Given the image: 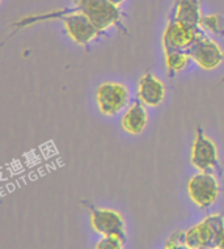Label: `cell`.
<instances>
[{
	"mask_svg": "<svg viewBox=\"0 0 224 249\" xmlns=\"http://www.w3.org/2000/svg\"><path fill=\"white\" fill-rule=\"evenodd\" d=\"M52 18H59L65 22L66 30L69 37L80 46H88L95 38H97L101 32L95 26L91 21V18L82 12H69V13H59V12H49L43 15H35L31 18H22L20 21L15 22L13 26L24 28V26L32 25L34 22L42 21V20H52Z\"/></svg>",
	"mask_w": 224,
	"mask_h": 249,
	"instance_id": "1",
	"label": "cell"
},
{
	"mask_svg": "<svg viewBox=\"0 0 224 249\" xmlns=\"http://www.w3.org/2000/svg\"><path fill=\"white\" fill-rule=\"evenodd\" d=\"M75 7L56 11L59 13L82 12L91 18L97 29L103 33L110 26H118L126 32L122 25V12L120 7L110 3L109 0H73Z\"/></svg>",
	"mask_w": 224,
	"mask_h": 249,
	"instance_id": "2",
	"label": "cell"
},
{
	"mask_svg": "<svg viewBox=\"0 0 224 249\" xmlns=\"http://www.w3.org/2000/svg\"><path fill=\"white\" fill-rule=\"evenodd\" d=\"M224 228L223 214L207 216L197 226L185 232V244L188 249L215 248L216 239Z\"/></svg>",
	"mask_w": 224,
	"mask_h": 249,
	"instance_id": "3",
	"label": "cell"
},
{
	"mask_svg": "<svg viewBox=\"0 0 224 249\" xmlns=\"http://www.w3.org/2000/svg\"><path fill=\"white\" fill-rule=\"evenodd\" d=\"M202 26H188L169 16L168 25L164 30V52H186L197 39L203 37Z\"/></svg>",
	"mask_w": 224,
	"mask_h": 249,
	"instance_id": "4",
	"label": "cell"
},
{
	"mask_svg": "<svg viewBox=\"0 0 224 249\" xmlns=\"http://www.w3.org/2000/svg\"><path fill=\"white\" fill-rule=\"evenodd\" d=\"M191 164L201 172H218L222 176L218 148L210 138L206 137L203 129L199 126L195 131L193 148H191Z\"/></svg>",
	"mask_w": 224,
	"mask_h": 249,
	"instance_id": "5",
	"label": "cell"
},
{
	"mask_svg": "<svg viewBox=\"0 0 224 249\" xmlns=\"http://www.w3.org/2000/svg\"><path fill=\"white\" fill-rule=\"evenodd\" d=\"M188 192L191 201L201 209L212 206L219 196V182L211 172H201L190 178Z\"/></svg>",
	"mask_w": 224,
	"mask_h": 249,
	"instance_id": "6",
	"label": "cell"
},
{
	"mask_svg": "<svg viewBox=\"0 0 224 249\" xmlns=\"http://www.w3.org/2000/svg\"><path fill=\"white\" fill-rule=\"evenodd\" d=\"M96 100L103 116H116L129 103V89L120 83H103L97 89Z\"/></svg>",
	"mask_w": 224,
	"mask_h": 249,
	"instance_id": "7",
	"label": "cell"
},
{
	"mask_svg": "<svg viewBox=\"0 0 224 249\" xmlns=\"http://www.w3.org/2000/svg\"><path fill=\"white\" fill-rule=\"evenodd\" d=\"M83 203H86V207L91 211V223L96 232H99L103 236L117 235L127 241L125 220L120 213L109 209H99L93 205H89L88 202H83Z\"/></svg>",
	"mask_w": 224,
	"mask_h": 249,
	"instance_id": "8",
	"label": "cell"
},
{
	"mask_svg": "<svg viewBox=\"0 0 224 249\" xmlns=\"http://www.w3.org/2000/svg\"><path fill=\"white\" fill-rule=\"evenodd\" d=\"M186 53L189 54L191 59L205 70H214L223 62L224 53L207 36H203L190 46Z\"/></svg>",
	"mask_w": 224,
	"mask_h": 249,
	"instance_id": "9",
	"label": "cell"
},
{
	"mask_svg": "<svg viewBox=\"0 0 224 249\" xmlns=\"http://www.w3.org/2000/svg\"><path fill=\"white\" fill-rule=\"evenodd\" d=\"M138 99L147 107H159L165 99V87L151 72L144 73L139 80Z\"/></svg>",
	"mask_w": 224,
	"mask_h": 249,
	"instance_id": "10",
	"label": "cell"
},
{
	"mask_svg": "<svg viewBox=\"0 0 224 249\" xmlns=\"http://www.w3.org/2000/svg\"><path fill=\"white\" fill-rule=\"evenodd\" d=\"M171 18L188 26H201V5L199 0H176Z\"/></svg>",
	"mask_w": 224,
	"mask_h": 249,
	"instance_id": "11",
	"label": "cell"
},
{
	"mask_svg": "<svg viewBox=\"0 0 224 249\" xmlns=\"http://www.w3.org/2000/svg\"><path fill=\"white\" fill-rule=\"evenodd\" d=\"M144 104L138 99V101L129 107V110L125 113L122 118V127L130 134L138 135L146 129L147 122H148V116L144 107Z\"/></svg>",
	"mask_w": 224,
	"mask_h": 249,
	"instance_id": "12",
	"label": "cell"
},
{
	"mask_svg": "<svg viewBox=\"0 0 224 249\" xmlns=\"http://www.w3.org/2000/svg\"><path fill=\"white\" fill-rule=\"evenodd\" d=\"M165 63H167V70H168V75L171 77L174 73L180 72L182 70L189 65L190 58L189 54L186 52H169L165 53Z\"/></svg>",
	"mask_w": 224,
	"mask_h": 249,
	"instance_id": "13",
	"label": "cell"
},
{
	"mask_svg": "<svg viewBox=\"0 0 224 249\" xmlns=\"http://www.w3.org/2000/svg\"><path fill=\"white\" fill-rule=\"evenodd\" d=\"M199 25L202 26L203 29L210 30L215 35H222L224 29V18L219 15H205L201 18Z\"/></svg>",
	"mask_w": 224,
	"mask_h": 249,
	"instance_id": "14",
	"label": "cell"
},
{
	"mask_svg": "<svg viewBox=\"0 0 224 249\" xmlns=\"http://www.w3.org/2000/svg\"><path fill=\"white\" fill-rule=\"evenodd\" d=\"M126 241L122 237L117 235H105L101 240L97 243L96 249H122Z\"/></svg>",
	"mask_w": 224,
	"mask_h": 249,
	"instance_id": "15",
	"label": "cell"
},
{
	"mask_svg": "<svg viewBox=\"0 0 224 249\" xmlns=\"http://www.w3.org/2000/svg\"><path fill=\"white\" fill-rule=\"evenodd\" d=\"M165 248L167 249H178V248H186L185 244V232L177 231L171 235L168 241L165 243Z\"/></svg>",
	"mask_w": 224,
	"mask_h": 249,
	"instance_id": "16",
	"label": "cell"
},
{
	"mask_svg": "<svg viewBox=\"0 0 224 249\" xmlns=\"http://www.w3.org/2000/svg\"><path fill=\"white\" fill-rule=\"evenodd\" d=\"M215 248L216 249H224V228L222 230V232L219 233L218 239H216Z\"/></svg>",
	"mask_w": 224,
	"mask_h": 249,
	"instance_id": "17",
	"label": "cell"
},
{
	"mask_svg": "<svg viewBox=\"0 0 224 249\" xmlns=\"http://www.w3.org/2000/svg\"><path fill=\"white\" fill-rule=\"evenodd\" d=\"M109 1H110V3H113V4H116V5H118V7H120V4H122V3H123L125 0H109Z\"/></svg>",
	"mask_w": 224,
	"mask_h": 249,
	"instance_id": "18",
	"label": "cell"
},
{
	"mask_svg": "<svg viewBox=\"0 0 224 249\" xmlns=\"http://www.w3.org/2000/svg\"><path fill=\"white\" fill-rule=\"evenodd\" d=\"M222 36H223V37H224V29H223V32H222Z\"/></svg>",
	"mask_w": 224,
	"mask_h": 249,
	"instance_id": "19",
	"label": "cell"
},
{
	"mask_svg": "<svg viewBox=\"0 0 224 249\" xmlns=\"http://www.w3.org/2000/svg\"><path fill=\"white\" fill-rule=\"evenodd\" d=\"M222 83H224V79H223V80H222Z\"/></svg>",
	"mask_w": 224,
	"mask_h": 249,
	"instance_id": "20",
	"label": "cell"
}]
</instances>
